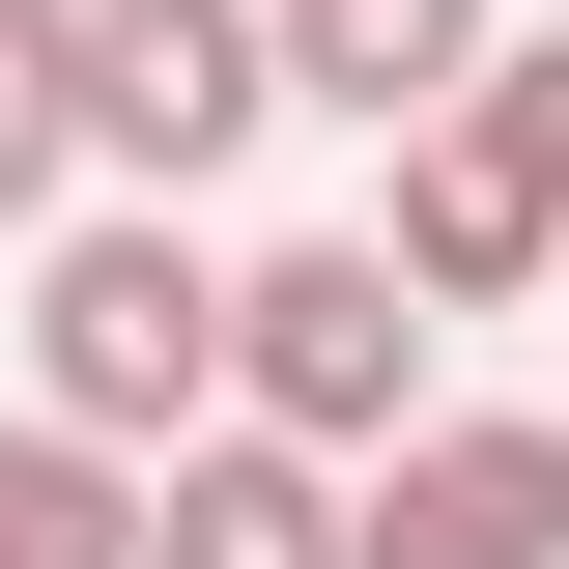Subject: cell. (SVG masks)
I'll return each instance as SVG.
<instances>
[{
    "instance_id": "obj_1",
    "label": "cell",
    "mask_w": 569,
    "mask_h": 569,
    "mask_svg": "<svg viewBox=\"0 0 569 569\" xmlns=\"http://www.w3.org/2000/svg\"><path fill=\"white\" fill-rule=\"evenodd\" d=\"M29 399L114 427V456L228 427V257H200V200H114V171H86V200L29 228Z\"/></svg>"
},
{
    "instance_id": "obj_2",
    "label": "cell",
    "mask_w": 569,
    "mask_h": 569,
    "mask_svg": "<svg viewBox=\"0 0 569 569\" xmlns=\"http://www.w3.org/2000/svg\"><path fill=\"white\" fill-rule=\"evenodd\" d=\"M456 313L399 284V228H284V257H228V399L257 427H313V456H399L427 399H456Z\"/></svg>"
},
{
    "instance_id": "obj_3",
    "label": "cell",
    "mask_w": 569,
    "mask_h": 569,
    "mask_svg": "<svg viewBox=\"0 0 569 569\" xmlns=\"http://www.w3.org/2000/svg\"><path fill=\"white\" fill-rule=\"evenodd\" d=\"M257 114H284L257 0H86V171H114V200H228Z\"/></svg>"
},
{
    "instance_id": "obj_4",
    "label": "cell",
    "mask_w": 569,
    "mask_h": 569,
    "mask_svg": "<svg viewBox=\"0 0 569 569\" xmlns=\"http://www.w3.org/2000/svg\"><path fill=\"white\" fill-rule=\"evenodd\" d=\"M342 569H569V399H427L342 456Z\"/></svg>"
},
{
    "instance_id": "obj_5",
    "label": "cell",
    "mask_w": 569,
    "mask_h": 569,
    "mask_svg": "<svg viewBox=\"0 0 569 569\" xmlns=\"http://www.w3.org/2000/svg\"><path fill=\"white\" fill-rule=\"evenodd\" d=\"M370 228H399L427 313H569V200L512 171L485 114H399V200H370Z\"/></svg>"
},
{
    "instance_id": "obj_6",
    "label": "cell",
    "mask_w": 569,
    "mask_h": 569,
    "mask_svg": "<svg viewBox=\"0 0 569 569\" xmlns=\"http://www.w3.org/2000/svg\"><path fill=\"white\" fill-rule=\"evenodd\" d=\"M142 569H342V456H313V427H171V456H142Z\"/></svg>"
},
{
    "instance_id": "obj_7",
    "label": "cell",
    "mask_w": 569,
    "mask_h": 569,
    "mask_svg": "<svg viewBox=\"0 0 569 569\" xmlns=\"http://www.w3.org/2000/svg\"><path fill=\"white\" fill-rule=\"evenodd\" d=\"M257 29H284V114H370V142H399V114H456V86H485L512 0H257Z\"/></svg>"
},
{
    "instance_id": "obj_8",
    "label": "cell",
    "mask_w": 569,
    "mask_h": 569,
    "mask_svg": "<svg viewBox=\"0 0 569 569\" xmlns=\"http://www.w3.org/2000/svg\"><path fill=\"white\" fill-rule=\"evenodd\" d=\"M0 569H142V456L58 399H0Z\"/></svg>"
},
{
    "instance_id": "obj_9",
    "label": "cell",
    "mask_w": 569,
    "mask_h": 569,
    "mask_svg": "<svg viewBox=\"0 0 569 569\" xmlns=\"http://www.w3.org/2000/svg\"><path fill=\"white\" fill-rule=\"evenodd\" d=\"M86 200V0H0V257Z\"/></svg>"
},
{
    "instance_id": "obj_10",
    "label": "cell",
    "mask_w": 569,
    "mask_h": 569,
    "mask_svg": "<svg viewBox=\"0 0 569 569\" xmlns=\"http://www.w3.org/2000/svg\"><path fill=\"white\" fill-rule=\"evenodd\" d=\"M456 114H485L512 171H541V200H569V29H485V86H456Z\"/></svg>"
}]
</instances>
